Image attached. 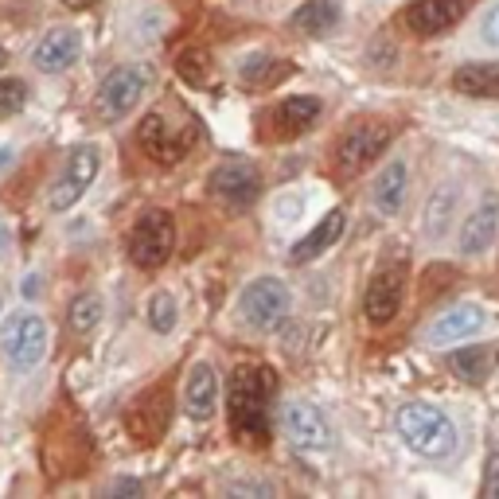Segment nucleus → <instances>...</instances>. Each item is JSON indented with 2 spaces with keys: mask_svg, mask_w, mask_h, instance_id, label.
<instances>
[{
  "mask_svg": "<svg viewBox=\"0 0 499 499\" xmlns=\"http://www.w3.org/2000/svg\"><path fill=\"white\" fill-rule=\"evenodd\" d=\"M238 312H242V320H246L254 332L281 328V324L289 320V312H293L289 285H285L281 278H258V281H250L246 289H242V297H238Z\"/></svg>",
  "mask_w": 499,
  "mask_h": 499,
  "instance_id": "20e7f679",
  "label": "nucleus"
},
{
  "mask_svg": "<svg viewBox=\"0 0 499 499\" xmlns=\"http://www.w3.org/2000/svg\"><path fill=\"white\" fill-rule=\"evenodd\" d=\"M398 437L417 456H430V461H445L453 449H456V425L453 417L441 410V406H430V402H410L402 406L398 417Z\"/></svg>",
  "mask_w": 499,
  "mask_h": 499,
  "instance_id": "f03ea898",
  "label": "nucleus"
},
{
  "mask_svg": "<svg viewBox=\"0 0 499 499\" xmlns=\"http://www.w3.org/2000/svg\"><path fill=\"white\" fill-rule=\"evenodd\" d=\"M176 250V222L168 211H149L133 222L125 242V254L137 270H160Z\"/></svg>",
  "mask_w": 499,
  "mask_h": 499,
  "instance_id": "39448f33",
  "label": "nucleus"
},
{
  "mask_svg": "<svg viewBox=\"0 0 499 499\" xmlns=\"http://www.w3.org/2000/svg\"><path fill=\"white\" fill-rule=\"evenodd\" d=\"M281 425H285V433H289V441L297 445V449L317 453V449H328V441H332L328 417H324L312 402H289L285 414H281Z\"/></svg>",
  "mask_w": 499,
  "mask_h": 499,
  "instance_id": "f8f14e48",
  "label": "nucleus"
},
{
  "mask_svg": "<svg viewBox=\"0 0 499 499\" xmlns=\"http://www.w3.org/2000/svg\"><path fill=\"white\" fill-rule=\"evenodd\" d=\"M101 309H106V304H101L98 293H78L67 309V324L75 332H94L98 320H101Z\"/></svg>",
  "mask_w": 499,
  "mask_h": 499,
  "instance_id": "bb28decb",
  "label": "nucleus"
},
{
  "mask_svg": "<svg viewBox=\"0 0 499 499\" xmlns=\"http://www.w3.org/2000/svg\"><path fill=\"white\" fill-rule=\"evenodd\" d=\"M386 145H390V125H382V121H359V125H351L348 133L340 137V145H335V168H340L343 176H355V172H363Z\"/></svg>",
  "mask_w": 499,
  "mask_h": 499,
  "instance_id": "6e6552de",
  "label": "nucleus"
},
{
  "mask_svg": "<svg viewBox=\"0 0 499 499\" xmlns=\"http://www.w3.org/2000/svg\"><path fill=\"white\" fill-rule=\"evenodd\" d=\"M4 59H8V55H4V47H0V67H4Z\"/></svg>",
  "mask_w": 499,
  "mask_h": 499,
  "instance_id": "f704fd0d",
  "label": "nucleus"
},
{
  "mask_svg": "<svg viewBox=\"0 0 499 499\" xmlns=\"http://www.w3.org/2000/svg\"><path fill=\"white\" fill-rule=\"evenodd\" d=\"M137 141H141V149L149 152L157 165H176V160L188 152L191 145H196V125H183L180 133H172V125L160 114H149L145 121H141V129H137Z\"/></svg>",
  "mask_w": 499,
  "mask_h": 499,
  "instance_id": "9b49d317",
  "label": "nucleus"
},
{
  "mask_svg": "<svg viewBox=\"0 0 499 499\" xmlns=\"http://www.w3.org/2000/svg\"><path fill=\"white\" fill-rule=\"evenodd\" d=\"M98 172H101V152H98V145H78L63 160V168H59L55 183H51V196H47L51 211H70V207H75V203L83 199L90 188H94Z\"/></svg>",
  "mask_w": 499,
  "mask_h": 499,
  "instance_id": "423d86ee",
  "label": "nucleus"
},
{
  "mask_svg": "<svg viewBox=\"0 0 499 499\" xmlns=\"http://www.w3.org/2000/svg\"><path fill=\"white\" fill-rule=\"evenodd\" d=\"M402 297H406V266L394 262V266H382L366 285L363 297V312L371 324H390L402 312Z\"/></svg>",
  "mask_w": 499,
  "mask_h": 499,
  "instance_id": "9d476101",
  "label": "nucleus"
},
{
  "mask_svg": "<svg viewBox=\"0 0 499 499\" xmlns=\"http://www.w3.org/2000/svg\"><path fill=\"white\" fill-rule=\"evenodd\" d=\"M289 24L304 36H328L340 24V0H304Z\"/></svg>",
  "mask_w": 499,
  "mask_h": 499,
  "instance_id": "5701e85b",
  "label": "nucleus"
},
{
  "mask_svg": "<svg viewBox=\"0 0 499 499\" xmlns=\"http://www.w3.org/2000/svg\"><path fill=\"white\" fill-rule=\"evenodd\" d=\"M78 55H83V36H78L75 28H51V32L39 39V47L32 51V63H36V70H44V75H63L67 67L78 63Z\"/></svg>",
  "mask_w": 499,
  "mask_h": 499,
  "instance_id": "4468645a",
  "label": "nucleus"
},
{
  "mask_svg": "<svg viewBox=\"0 0 499 499\" xmlns=\"http://www.w3.org/2000/svg\"><path fill=\"white\" fill-rule=\"evenodd\" d=\"M47 324L44 317H36V312H20L4 324V332H0V351H4L8 366H16V371H32V366L44 363L47 355Z\"/></svg>",
  "mask_w": 499,
  "mask_h": 499,
  "instance_id": "0eeeda50",
  "label": "nucleus"
},
{
  "mask_svg": "<svg viewBox=\"0 0 499 499\" xmlns=\"http://www.w3.org/2000/svg\"><path fill=\"white\" fill-rule=\"evenodd\" d=\"M270 394L273 371L270 366H238L227 386V417L230 433L242 445H266L270 437Z\"/></svg>",
  "mask_w": 499,
  "mask_h": 499,
  "instance_id": "f257e3e1",
  "label": "nucleus"
},
{
  "mask_svg": "<svg viewBox=\"0 0 499 499\" xmlns=\"http://www.w3.org/2000/svg\"><path fill=\"white\" fill-rule=\"evenodd\" d=\"M449 366H453L456 379H464V382H484L487 374H492V366H495V351L484 348V343H472V348L453 351Z\"/></svg>",
  "mask_w": 499,
  "mask_h": 499,
  "instance_id": "b1692460",
  "label": "nucleus"
},
{
  "mask_svg": "<svg viewBox=\"0 0 499 499\" xmlns=\"http://www.w3.org/2000/svg\"><path fill=\"white\" fill-rule=\"evenodd\" d=\"M230 492L238 495V492H258V495H273V487L270 484H254V480H246V484H230Z\"/></svg>",
  "mask_w": 499,
  "mask_h": 499,
  "instance_id": "473e14b6",
  "label": "nucleus"
},
{
  "mask_svg": "<svg viewBox=\"0 0 499 499\" xmlns=\"http://www.w3.org/2000/svg\"><path fill=\"white\" fill-rule=\"evenodd\" d=\"M317 117H320V98H312V94H293V98H285L281 106L270 109V114H266V125H270V137L289 141V137H301Z\"/></svg>",
  "mask_w": 499,
  "mask_h": 499,
  "instance_id": "2eb2a0df",
  "label": "nucleus"
},
{
  "mask_svg": "<svg viewBox=\"0 0 499 499\" xmlns=\"http://www.w3.org/2000/svg\"><path fill=\"white\" fill-rule=\"evenodd\" d=\"M456 199H461V191H456L453 183H441V188L433 191L430 211H425V234H430V238H441V234L449 230V219H453Z\"/></svg>",
  "mask_w": 499,
  "mask_h": 499,
  "instance_id": "a878e982",
  "label": "nucleus"
},
{
  "mask_svg": "<svg viewBox=\"0 0 499 499\" xmlns=\"http://www.w3.org/2000/svg\"><path fill=\"white\" fill-rule=\"evenodd\" d=\"M480 32H484V39H487V44H492V47H499V4H495V8H487V16H484Z\"/></svg>",
  "mask_w": 499,
  "mask_h": 499,
  "instance_id": "7c9ffc66",
  "label": "nucleus"
},
{
  "mask_svg": "<svg viewBox=\"0 0 499 499\" xmlns=\"http://www.w3.org/2000/svg\"><path fill=\"white\" fill-rule=\"evenodd\" d=\"M484 495L499 499V453H492L487 464H484Z\"/></svg>",
  "mask_w": 499,
  "mask_h": 499,
  "instance_id": "c756f323",
  "label": "nucleus"
},
{
  "mask_svg": "<svg viewBox=\"0 0 499 499\" xmlns=\"http://www.w3.org/2000/svg\"><path fill=\"white\" fill-rule=\"evenodd\" d=\"M67 8H75V12H83V8H90V4H98V0H63Z\"/></svg>",
  "mask_w": 499,
  "mask_h": 499,
  "instance_id": "72a5a7b5",
  "label": "nucleus"
},
{
  "mask_svg": "<svg viewBox=\"0 0 499 499\" xmlns=\"http://www.w3.org/2000/svg\"><path fill=\"white\" fill-rule=\"evenodd\" d=\"M180 75L188 78L191 86H199L203 78H207V55H203V51H183L180 55Z\"/></svg>",
  "mask_w": 499,
  "mask_h": 499,
  "instance_id": "c85d7f7f",
  "label": "nucleus"
},
{
  "mask_svg": "<svg viewBox=\"0 0 499 499\" xmlns=\"http://www.w3.org/2000/svg\"><path fill=\"white\" fill-rule=\"evenodd\" d=\"M484 324H487V309H480V304H472V301H461L430 324L425 340H430L433 348H445V343H461L468 335H480Z\"/></svg>",
  "mask_w": 499,
  "mask_h": 499,
  "instance_id": "ddd939ff",
  "label": "nucleus"
},
{
  "mask_svg": "<svg viewBox=\"0 0 499 499\" xmlns=\"http://www.w3.org/2000/svg\"><path fill=\"white\" fill-rule=\"evenodd\" d=\"M293 75V63L289 59H278V55H246L238 67V78L246 83L250 90H270L278 86L281 78Z\"/></svg>",
  "mask_w": 499,
  "mask_h": 499,
  "instance_id": "4be33fe9",
  "label": "nucleus"
},
{
  "mask_svg": "<svg viewBox=\"0 0 499 499\" xmlns=\"http://www.w3.org/2000/svg\"><path fill=\"white\" fill-rule=\"evenodd\" d=\"M211 196L222 199L227 207L242 211V207H254L262 196V172L246 165V160H230V165H219L211 172Z\"/></svg>",
  "mask_w": 499,
  "mask_h": 499,
  "instance_id": "1a4fd4ad",
  "label": "nucleus"
},
{
  "mask_svg": "<svg viewBox=\"0 0 499 499\" xmlns=\"http://www.w3.org/2000/svg\"><path fill=\"white\" fill-rule=\"evenodd\" d=\"M28 106V83L24 78H0V121L20 114Z\"/></svg>",
  "mask_w": 499,
  "mask_h": 499,
  "instance_id": "cd10ccee",
  "label": "nucleus"
},
{
  "mask_svg": "<svg viewBox=\"0 0 499 499\" xmlns=\"http://www.w3.org/2000/svg\"><path fill=\"white\" fill-rule=\"evenodd\" d=\"M461 16H464L461 0H414L402 12V24L410 28L414 36H441V32H449Z\"/></svg>",
  "mask_w": 499,
  "mask_h": 499,
  "instance_id": "dca6fc26",
  "label": "nucleus"
},
{
  "mask_svg": "<svg viewBox=\"0 0 499 499\" xmlns=\"http://www.w3.org/2000/svg\"><path fill=\"white\" fill-rule=\"evenodd\" d=\"M145 320H149V328L157 332V335H172V332H176V324H180V304H176V297H172L168 289H157L145 301Z\"/></svg>",
  "mask_w": 499,
  "mask_h": 499,
  "instance_id": "393cba45",
  "label": "nucleus"
},
{
  "mask_svg": "<svg viewBox=\"0 0 499 499\" xmlns=\"http://www.w3.org/2000/svg\"><path fill=\"white\" fill-rule=\"evenodd\" d=\"M109 492H114V495H141L145 487H141L137 480H114V487H109Z\"/></svg>",
  "mask_w": 499,
  "mask_h": 499,
  "instance_id": "2f4dec72",
  "label": "nucleus"
},
{
  "mask_svg": "<svg viewBox=\"0 0 499 499\" xmlns=\"http://www.w3.org/2000/svg\"><path fill=\"white\" fill-rule=\"evenodd\" d=\"M343 227H348V215H343L340 207H335V211H328V215H324V219L317 222V227H312V230H309V234H304V238L297 242V246H293L289 262H293V266H304V262L320 258L324 250H328V246H335V242H340Z\"/></svg>",
  "mask_w": 499,
  "mask_h": 499,
  "instance_id": "a211bd4d",
  "label": "nucleus"
},
{
  "mask_svg": "<svg viewBox=\"0 0 499 499\" xmlns=\"http://www.w3.org/2000/svg\"><path fill=\"white\" fill-rule=\"evenodd\" d=\"M406 188H410V172H406L402 160H390L379 176H374V188H371V199L382 215H398L402 203H406Z\"/></svg>",
  "mask_w": 499,
  "mask_h": 499,
  "instance_id": "aec40b11",
  "label": "nucleus"
},
{
  "mask_svg": "<svg viewBox=\"0 0 499 499\" xmlns=\"http://www.w3.org/2000/svg\"><path fill=\"white\" fill-rule=\"evenodd\" d=\"M219 406V382H215V371L207 363H196L188 374V386H183V410L196 422H207Z\"/></svg>",
  "mask_w": 499,
  "mask_h": 499,
  "instance_id": "6ab92c4d",
  "label": "nucleus"
},
{
  "mask_svg": "<svg viewBox=\"0 0 499 499\" xmlns=\"http://www.w3.org/2000/svg\"><path fill=\"white\" fill-rule=\"evenodd\" d=\"M495 234H499V196L492 191V196H484L476 203L472 215L461 222V254H468V258L484 254L495 242Z\"/></svg>",
  "mask_w": 499,
  "mask_h": 499,
  "instance_id": "f3484780",
  "label": "nucleus"
},
{
  "mask_svg": "<svg viewBox=\"0 0 499 499\" xmlns=\"http://www.w3.org/2000/svg\"><path fill=\"white\" fill-rule=\"evenodd\" d=\"M453 90L464 98L499 101V63H464L453 70Z\"/></svg>",
  "mask_w": 499,
  "mask_h": 499,
  "instance_id": "412c9836",
  "label": "nucleus"
},
{
  "mask_svg": "<svg viewBox=\"0 0 499 499\" xmlns=\"http://www.w3.org/2000/svg\"><path fill=\"white\" fill-rule=\"evenodd\" d=\"M152 86V70L145 63H125L109 70L94 90V117L98 121H121L141 106V98Z\"/></svg>",
  "mask_w": 499,
  "mask_h": 499,
  "instance_id": "7ed1b4c3",
  "label": "nucleus"
}]
</instances>
